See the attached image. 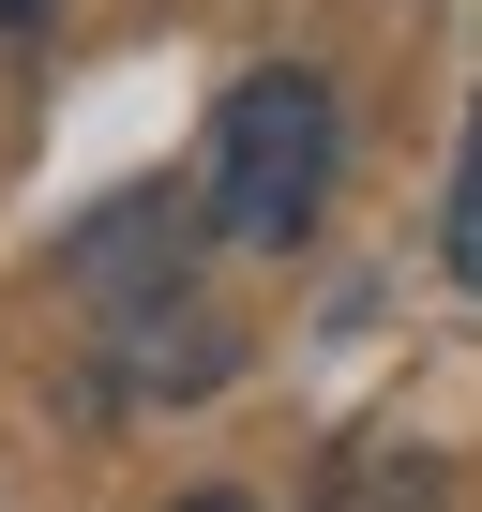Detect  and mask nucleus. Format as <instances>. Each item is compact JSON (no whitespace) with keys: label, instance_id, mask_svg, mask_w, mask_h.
<instances>
[{"label":"nucleus","instance_id":"f257e3e1","mask_svg":"<svg viewBox=\"0 0 482 512\" xmlns=\"http://www.w3.org/2000/svg\"><path fill=\"white\" fill-rule=\"evenodd\" d=\"M332 166H347L332 76H302V61H257V76L211 106V166H196V196H211V241H257V256H287V241L332 211Z\"/></svg>","mask_w":482,"mask_h":512},{"label":"nucleus","instance_id":"f03ea898","mask_svg":"<svg viewBox=\"0 0 482 512\" xmlns=\"http://www.w3.org/2000/svg\"><path fill=\"white\" fill-rule=\"evenodd\" d=\"M196 226H211V196H121V211H106V226L76 241V272H91V287H106V302L136 317V302H166V287H181Z\"/></svg>","mask_w":482,"mask_h":512},{"label":"nucleus","instance_id":"7ed1b4c3","mask_svg":"<svg viewBox=\"0 0 482 512\" xmlns=\"http://www.w3.org/2000/svg\"><path fill=\"white\" fill-rule=\"evenodd\" d=\"M437 241H452V272L482 287V91H467V151H452V226Z\"/></svg>","mask_w":482,"mask_h":512},{"label":"nucleus","instance_id":"20e7f679","mask_svg":"<svg viewBox=\"0 0 482 512\" xmlns=\"http://www.w3.org/2000/svg\"><path fill=\"white\" fill-rule=\"evenodd\" d=\"M0 16H16V31H31V16H46V0H0Z\"/></svg>","mask_w":482,"mask_h":512}]
</instances>
